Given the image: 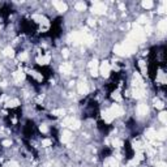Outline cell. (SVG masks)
<instances>
[{"label":"cell","mask_w":167,"mask_h":167,"mask_svg":"<svg viewBox=\"0 0 167 167\" xmlns=\"http://www.w3.org/2000/svg\"><path fill=\"white\" fill-rule=\"evenodd\" d=\"M136 111L140 116H145V115H148V112H149V107L146 103H138L136 107Z\"/></svg>","instance_id":"cell-11"},{"label":"cell","mask_w":167,"mask_h":167,"mask_svg":"<svg viewBox=\"0 0 167 167\" xmlns=\"http://www.w3.org/2000/svg\"><path fill=\"white\" fill-rule=\"evenodd\" d=\"M77 91H78V94H81V95H86L89 93V84L85 80H81L77 84Z\"/></svg>","instance_id":"cell-7"},{"label":"cell","mask_w":167,"mask_h":167,"mask_svg":"<svg viewBox=\"0 0 167 167\" xmlns=\"http://www.w3.org/2000/svg\"><path fill=\"white\" fill-rule=\"evenodd\" d=\"M39 131H41L42 133H47L49 132V127H47L46 124H41L39 125Z\"/></svg>","instance_id":"cell-36"},{"label":"cell","mask_w":167,"mask_h":167,"mask_svg":"<svg viewBox=\"0 0 167 167\" xmlns=\"http://www.w3.org/2000/svg\"><path fill=\"white\" fill-rule=\"evenodd\" d=\"M156 167H167V165L165 163V162H162V161H161V162H158Z\"/></svg>","instance_id":"cell-41"},{"label":"cell","mask_w":167,"mask_h":167,"mask_svg":"<svg viewBox=\"0 0 167 167\" xmlns=\"http://www.w3.org/2000/svg\"><path fill=\"white\" fill-rule=\"evenodd\" d=\"M166 7H167V3L166 2H162L161 5H159V9H158V12H159V13H165V12H166Z\"/></svg>","instance_id":"cell-35"},{"label":"cell","mask_w":167,"mask_h":167,"mask_svg":"<svg viewBox=\"0 0 167 167\" xmlns=\"http://www.w3.org/2000/svg\"><path fill=\"white\" fill-rule=\"evenodd\" d=\"M52 145V138H45L42 140V146L43 148H49V146Z\"/></svg>","instance_id":"cell-34"},{"label":"cell","mask_w":167,"mask_h":167,"mask_svg":"<svg viewBox=\"0 0 167 167\" xmlns=\"http://www.w3.org/2000/svg\"><path fill=\"white\" fill-rule=\"evenodd\" d=\"M114 52H115V55H118V56H125V55H127L124 47H123L121 45H116V46H115L114 47Z\"/></svg>","instance_id":"cell-19"},{"label":"cell","mask_w":167,"mask_h":167,"mask_svg":"<svg viewBox=\"0 0 167 167\" xmlns=\"http://www.w3.org/2000/svg\"><path fill=\"white\" fill-rule=\"evenodd\" d=\"M158 30H159L162 34L166 33V30H167V21L166 20H161L159 21V24H158Z\"/></svg>","instance_id":"cell-27"},{"label":"cell","mask_w":167,"mask_h":167,"mask_svg":"<svg viewBox=\"0 0 167 167\" xmlns=\"http://www.w3.org/2000/svg\"><path fill=\"white\" fill-rule=\"evenodd\" d=\"M131 94H132V97L136 98V99L144 98V95H145V87H133V89L131 90Z\"/></svg>","instance_id":"cell-9"},{"label":"cell","mask_w":167,"mask_h":167,"mask_svg":"<svg viewBox=\"0 0 167 167\" xmlns=\"http://www.w3.org/2000/svg\"><path fill=\"white\" fill-rule=\"evenodd\" d=\"M145 37H146V35L144 33V29H142L138 24H134L132 31H131L129 35H128V38L132 39V41L136 42V43H141V42L145 41Z\"/></svg>","instance_id":"cell-1"},{"label":"cell","mask_w":167,"mask_h":167,"mask_svg":"<svg viewBox=\"0 0 167 167\" xmlns=\"http://www.w3.org/2000/svg\"><path fill=\"white\" fill-rule=\"evenodd\" d=\"M0 56H2V52H0Z\"/></svg>","instance_id":"cell-44"},{"label":"cell","mask_w":167,"mask_h":167,"mask_svg":"<svg viewBox=\"0 0 167 167\" xmlns=\"http://www.w3.org/2000/svg\"><path fill=\"white\" fill-rule=\"evenodd\" d=\"M146 21H148L146 16H140V17H138V24H146Z\"/></svg>","instance_id":"cell-37"},{"label":"cell","mask_w":167,"mask_h":167,"mask_svg":"<svg viewBox=\"0 0 167 167\" xmlns=\"http://www.w3.org/2000/svg\"><path fill=\"white\" fill-rule=\"evenodd\" d=\"M74 8H76V11H85L86 9V4L84 3V2H78V3H76L74 4Z\"/></svg>","instance_id":"cell-31"},{"label":"cell","mask_w":167,"mask_h":167,"mask_svg":"<svg viewBox=\"0 0 167 167\" xmlns=\"http://www.w3.org/2000/svg\"><path fill=\"white\" fill-rule=\"evenodd\" d=\"M87 24H89V26H94L95 25V21H94L93 18H89V20H87Z\"/></svg>","instance_id":"cell-40"},{"label":"cell","mask_w":167,"mask_h":167,"mask_svg":"<svg viewBox=\"0 0 167 167\" xmlns=\"http://www.w3.org/2000/svg\"><path fill=\"white\" fill-rule=\"evenodd\" d=\"M109 110H110V112L112 114L114 118H119V116H121V115H124V109H123L119 103H114V105H111V107Z\"/></svg>","instance_id":"cell-2"},{"label":"cell","mask_w":167,"mask_h":167,"mask_svg":"<svg viewBox=\"0 0 167 167\" xmlns=\"http://www.w3.org/2000/svg\"><path fill=\"white\" fill-rule=\"evenodd\" d=\"M111 98L115 101V103H119V102H121V99H123V97H121V93H120V90H114L112 93H111Z\"/></svg>","instance_id":"cell-21"},{"label":"cell","mask_w":167,"mask_h":167,"mask_svg":"<svg viewBox=\"0 0 167 167\" xmlns=\"http://www.w3.org/2000/svg\"><path fill=\"white\" fill-rule=\"evenodd\" d=\"M106 9H107V7H106L105 3L95 2L93 4V8H91V12L95 14H103V13H106Z\"/></svg>","instance_id":"cell-5"},{"label":"cell","mask_w":167,"mask_h":167,"mask_svg":"<svg viewBox=\"0 0 167 167\" xmlns=\"http://www.w3.org/2000/svg\"><path fill=\"white\" fill-rule=\"evenodd\" d=\"M109 144H111V146H114V148H116V149H120L121 146H123V141L119 140L118 137H115L111 141H109Z\"/></svg>","instance_id":"cell-23"},{"label":"cell","mask_w":167,"mask_h":167,"mask_svg":"<svg viewBox=\"0 0 167 167\" xmlns=\"http://www.w3.org/2000/svg\"><path fill=\"white\" fill-rule=\"evenodd\" d=\"M99 73L102 74L103 77H109L110 73H111V64L109 61H102L101 64H99Z\"/></svg>","instance_id":"cell-3"},{"label":"cell","mask_w":167,"mask_h":167,"mask_svg":"<svg viewBox=\"0 0 167 167\" xmlns=\"http://www.w3.org/2000/svg\"><path fill=\"white\" fill-rule=\"evenodd\" d=\"M107 167H119V161L115 159V158H109L106 162Z\"/></svg>","instance_id":"cell-28"},{"label":"cell","mask_w":167,"mask_h":167,"mask_svg":"<svg viewBox=\"0 0 167 167\" xmlns=\"http://www.w3.org/2000/svg\"><path fill=\"white\" fill-rule=\"evenodd\" d=\"M0 71H2V65H0Z\"/></svg>","instance_id":"cell-43"},{"label":"cell","mask_w":167,"mask_h":167,"mask_svg":"<svg viewBox=\"0 0 167 167\" xmlns=\"http://www.w3.org/2000/svg\"><path fill=\"white\" fill-rule=\"evenodd\" d=\"M132 85H133V87H145L144 78H142V76L140 74V72H134V73H133Z\"/></svg>","instance_id":"cell-4"},{"label":"cell","mask_w":167,"mask_h":167,"mask_svg":"<svg viewBox=\"0 0 167 167\" xmlns=\"http://www.w3.org/2000/svg\"><path fill=\"white\" fill-rule=\"evenodd\" d=\"M65 114H67V111L64 109H56V110L52 111V115L56 116V118H64Z\"/></svg>","instance_id":"cell-26"},{"label":"cell","mask_w":167,"mask_h":167,"mask_svg":"<svg viewBox=\"0 0 167 167\" xmlns=\"http://www.w3.org/2000/svg\"><path fill=\"white\" fill-rule=\"evenodd\" d=\"M68 55H69V51H68V50H63V56H64V58H68Z\"/></svg>","instance_id":"cell-42"},{"label":"cell","mask_w":167,"mask_h":167,"mask_svg":"<svg viewBox=\"0 0 167 167\" xmlns=\"http://www.w3.org/2000/svg\"><path fill=\"white\" fill-rule=\"evenodd\" d=\"M89 71H90V74L93 77H97L99 74V64H98V61L95 60V59L89 63Z\"/></svg>","instance_id":"cell-8"},{"label":"cell","mask_w":167,"mask_h":167,"mask_svg":"<svg viewBox=\"0 0 167 167\" xmlns=\"http://www.w3.org/2000/svg\"><path fill=\"white\" fill-rule=\"evenodd\" d=\"M12 77H13V81L16 84H21L25 81V72L22 69H17L12 73Z\"/></svg>","instance_id":"cell-6"},{"label":"cell","mask_w":167,"mask_h":167,"mask_svg":"<svg viewBox=\"0 0 167 167\" xmlns=\"http://www.w3.org/2000/svg\"><path fill=\"white\" fill-rule=\"evenodd\" d=\"M3 55H4V56H7V58H14V50H13V47H11V46L5 47V49L3 50Z\"/></svg>","instance_id":"cell-22"},{"label":"cell","mask_w":167,"mask_h":167,"mask_svg":"<svg viewBox=\"0 0 167 167\" xmlns=\"http://www.w3.org/2000/svg\"><path fill=\"white\" fill-rule=\"evenodd\" d=\"M20 106V101L17 98H12V99H7L5 102V109H16Z\"/></svg>","instance_id":"cell-15"},{"label":"cell","mask_w":167,"mask_h":167,"mask_svg":"<svg viewBox=\"0 0 167 167\" xmlns=\"http://www.w3.org/2000/svg\"><path fill=\"white\" fill-rule=\"evenodd\" d=\"M52 4H54V7L56 8V11H59V12H65V11H67V8H68L65 3H63V2H58V0L52 2Z\"/></svg>","instance_id":"cell-17"},{"label":"cell","mask_w":167,"mask_h":167,"mask_svg":"<svg viewBox=\"0 0 167 167\" xmlns=\"http://www.w3.org/2000/svg\"><path fill=\"white\" fill-rule=\"evenodd\" d=\"M59 69H60V72H61V73H64V74H69L71 72H72L73 67H72V64H69V63H63Z\"/></svg>","instance_id":"cell-16"},{"label":"cell","mask_w":167,"mask_h":167,"mask_svg":"<svg viewBox=\"0 0 167 167\" xmlns=\"http://www.w3.org/2000/svg\"><path fill=\"white\" fill-rule=\"evenodd\" d=\"M166 136H167L166 128H162V129H159V131H157V140L165 141V140H166Z\"/></svg>","instance_id":"cell-25"},{"label":"cell","mask_w":167,"mask_h":167,"mask_svg":"<svg viewBox=\"0 0 167 167\" xmlns=\"http://www.w3.org/2000/svg\"><path fill=\"white\" fill-rule=\"evenodd\" d=\"M154 3L152 0H145V2H142V7L145 8V9H150V8H153Z\"/></svg>","instance_id":"cell-33"},{"label":"cell","mask_w":167,"mask_h":167,"mask_svg":"<svg viewBox=\"0 0 167 167\" xmlns=\"http://www.w3.org/2000/svg\"><path fill=\"white\" fill-rule=\"evenodd\" d=\"M27 59H29V55H27L26 51H22V52H20V54H18V60L21 61V63L27 61Z\"/></svg>","instance_id":"cell-29"},{"label":"cell","mask_w":167,"mask_h":167,"mask_svg":"<svg viewBox=\"0 0 167 167\" xmlns=\"http://www.w3.org/2000/svg\"><path fill=\"white\" fill-rule=\"evenodd\" d=\"M35 61H37L39 65H47V64H50V61H51V56L47 54L39 55V56H37V59H35Z\"/></svg>","instance_id":"cell-12"},{"label":"cell","mask_w":167,"mask_h":167,"mask_svg":"<svg viewBox=\"0 0 167 167\" xmlns=\"http://www.w3.org/2000/svg\"><path fill=\"white\" fill-rule=\"evenodd\" d=\"M102 119H103V121L106 123V124H111V123L114 121V116H112V114L110 112V110L107 109L105 111H102Z\"/></svg>","instance_id":"cell-13"},{"label":"cell","mask_w":167,"mask_h":167,"mask_svg":"<svg viewBox=\"0 0 167 167\" xmlns=\"http://www.w3.org/2000/svg\"><path fill=\"white\" fill-rule=\"evenodd\" d=\"M154 107H157L158 110H163V107H165L163 101H161L159 98H156L154 99Z\"/></svg>","instance_id":"cell-30"},{"label":"cell","mask_w":167,"mask_h":167,"mask_svg":"<svg viewBox=\"0 0 167 167\" xmlns=\"http://www.w3.org/2000/svg\"><path fill=\"white\" fill-rule=\"evenodd\" d=\"M60 138H61V142H63V144H69V142L72 141V132H71L69 129L63 131Z\"/></svg>","instance_id":"cell-14"},{"label":"cell","mask_w":167,"mask_h":167,"mask_svg":"<svg viewBox=\"0 0 167 167\" xmlns=\"http://www.w3.org/2000/svg\"><path fill=\"white\" fill-rule=\"evenodd\" d=\"M158 119H159V121L162 123V124H166L167 123V114L165 112V111H162V112L158 115Z\"/></svg>","instance_id":"cell-32"},{"label":"cell","mask_w":167,"mask_h":167,"mask_svg":"<svg viewBox=\"0 0 167 167\" xmlns=\"http://www.w3.org/2000/svg\"><path fill=\"white\" fill-rule=\"evenodd\" d=\"M145 137H146V140H148V141L154 142V141L157 140V131L154 129V128L146 129V131H145Z\"/></svg>","instance_id":"cell-10"},{"label":"cell","mask_w":167,"mask_h":167,"mask_svg":"<svg viewBox=\"0 0 167 167\" xmlns=\"http://www.w3.org/2000/svg\"><path fill=\"white\" fill-rule=\"evenodd\" d=\"M138 67H140V71H141V72H140L141 76H144V77L148 76V65H146V63L144 60L138 61Z\"/></svg>","instance_id":"cell-18"},{"label":"cell","mask_w":167,"mask_h":167,"mask_svg":"<svg viewBox=\"0 0 167 167\" xmlns=\"http://www.w3.org/2000/svg\"><path fill=\"white\" fill-rule=\"evenodd\" d=\"M2 144H3V146H5V148H9V146H12V141L11 140H4Z\"/></svg>","instance_id":"cell-38"},{"label":"cell","mask_w":167,"mask_h":167,"mask_svg":"<svg viewBox=\"0 0 167 167\" xmlns=\"http://www.w3.org/2000/svg\"><path fill=\"white\" fill-rule=\"evenodd\" d=\"M30 76L34 78L35 81H38V82H42L43 81V76H42V73H39V72H37V71H30Z\"/></svg>","instance_id":"cell-24"},{"label":"cell","mask_w":167,"mask_h":167,"mask_svg":"<svg viewBox=\"0 0 167 167\" xmlns=\"http://www.w3.org/2000/svg\"><path fill=\"white\" fill-rule=\"evenodd\" d=\"M157 84H161V85H165L166 84V73L163 71H158L157 73Z\"/></svg>","instance_id":"cell-20"},{"label":"cell","mask_w":167,"mask_h":167,"mask_svg":"<svg viewBox=\"0 0 167 167\" xmlns=\"http://www.w3.org/2000/svg\"><path fill=\"white\" fill-rule=\"evenodd\" d=\"M7 167H18V163H17V162H14V161H11L7 165Z\"/></svg>","instance_id":"cell-39"}]
</instances>
